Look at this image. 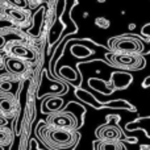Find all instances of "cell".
Masks as SVG:
<instances>
[{
  "label": "cell",
  "instance_id": "1",
  "mask_svg": "<svg viewBox=\"0 0 150 150\" xmlns=\"http://www.w3.org/2000/svg\"><path fill=\"white\" fill-rule=\"evenodd\" d=\"M76 137L73 132L67 129H59V128H52L47 130L46 140L49 141L52 145L58 146L59 149L71 148L75 142H76Z\"/></svg>",
  "mask_w": 150,
  "mask_h": 150
},
{
  "label": "cell",
  "instance_id": "2",
  "mask_svg": "<svg viewBox=\"0 0 150 150\" xmlns=\"http://www.w3.org/2000/svg\"><path fill=\"white\" fill-rule=\"evenodd\" d=\"M111 47L113 50L117 52H122V53H140L142 52V44L138 38L136 37H129V36H120V37H115L109 41Z\"/></svg>",
  "mask_w": 150,
  "mask_h": 150
},
{
  "label": "cell",
  "instance_id": "3",
  "mask_svg": "<svg viewBox=\"0 0 150 150\" xmlns=\"http://www.w3.org/2000/svg\"><path fill=\"white\" fill-rule=\"evenodd\" d=\"M111 62L113 66H120V67L127 69H142L145 65V61L137 54H128V53H121V54H112Z\"/></svg>",
  "mask_w": 150,
  "mask_h": 150
},
{
  "label": "cell",
  "instance_id": "4",
  "mask_svg": "<svg viewBox=\"0 0 150 150\" xmlns=\"http://www.w3.org/2000/svg\"><path fill=\"white\" fill-rule=\"evenodd\" d=\"M47 122L54 128L59 129H74L78 127V121L75 116L70 112H58V113H52L47 117Z\"/></svg>",
  "mask_w": 150,
  "mask_h": 150
},
{
  "label": "cell",
  "instance_id": "5",
  "mask_svg": "<svg viewBox=\"0 0 150 150\" xmlns=\"http://www.w3.org/2000/svg\"><path fill=\"white\" fill-rule=\"evenodd\" d=\"M96 134H98V137L100 138L101 141H117L121 138V132H120L119 128L113 124L99 127Z\"/></svg>",
  "mask_w": 150,
  "mask_h": 150
},
{
  "label": "cell",
  "instance_id": "6",
  "mask_svg": "<svg viewBox=\"0 0 150 150\" xmlns=\"http://www.w3.org/2000/svg\"><path fill=\"white\" fill-rule=\"evenodd\" d=\"M16 111V105L13 98L11 95H0V113L5 117L13 115Z\"/></svg>",
  "mask_w": 150,
  "mask_h": 150
},
{
  "label": "cell",
  "instance_id": "7",
  "mask_svg": "<svg viewBox=\"0 0 150 150\" xmlns=\"http://www.w3.org/2000/svg\"><path fill=\"white\" fill-rule=\"evenodd\" d=\"M7 69L11 74H23L26 69V65L20 58H9L7 61Z\"/></svg>",
  "mask_w": 150,
  "mask_h": 150
},
{
  "label": "cell",
  "instance_id": "8",
  "mask_svg": "<svg viewBox=\"0 0 150 150\" xmlns=\"http://www.w3.org/2000/svg\"><path fill=\"white\" fill-rule=\"evenodd\" d=\"M127 130H134V129H144L146 132V134L150 137V117H145V119L141 120H134L130 124H127Z\"/></svg>",
  "mask_w": 150,
  "mask_h": 150
},
{
  "label": "cell",
  "instance_id": "9",
  "mask_svg": "<svg viewBox=\"0 0 150 150\" xmlns=\"http://www.w3.org/2000/svg\"><path fill=\"white\" fill-rule=\"evenodd\" d=\"M11 53L17 58H24V59H32L34 57L33 53L28 49V47L23 46V45H15L13 47H11Z\"/></svg>",
  "mask_w": 150,
  "mask_h": 150
},
{
  "label": "cell",
  "instance_id": "10",
  "mask_svg": "<svg viewBox=\"0 0 150 150\" xmlns=\"http://www.w3.org/2000/svg\"><path fill=\"white\" fill-rule=\"evenodd\" d=\"M63 100L61 98H58V96H50L49 99H47V101L45 103V108L42 107V112H54V111H58V109L61 108V105H62Z\"/></svg>",
  "mask_w": 150,
  "mask_h": 150
},
{
  "label": "cell",
  "instance_id": "11",
  "mask_svg": "<svg viewBox=\"0 0 150 150\" xmlns=\"http://www.w3.org/2000/svg\"><path fill=\"white\" fill-rule=\"evenodd\" d=\"M75 95L78 96V98L80 99V100H83V101H87L88 104H91V105H93V108H103L105 104H100L98 100H93L92 99V95H90L88 92H86V91H83V90H76L75 91Z\"/></svg>",
  "mask_w": 150,
  "mask_h": 150
},
{
  "label": "cell",
  "instance_id": "12",
  "mask_svg": "<svg viewBox=\"0 0 150 150\" xmlns=\"http://www.w3.org/2000/svg\"><path fill=\"white\" fill-rule=\"evenodd\" d=\"M71 54L76 58H87L93 54V50L88 49L87 46H83V45H74L71 47Z\"/></svg>",
  "mask_w": 150,
  "mask_h": 150
},
{
  "label": "cell",
  "instance_id": "13",
  "mask_svg": "<svg viewBox=\"0 0 150 150\" xmlns=\"http://www.w3.org/2000/svg\"><path fill=\"white\" fill-rule=\"evenodd\" d=\"M65 28H66V25L63 23H61V21H57V23L54 24L52 32H50V36H49V42L50 44H54V42L59 38L61 33L63 32V29Z\"/></svg>",
  "mask_w": 150,
  "mask_h": 150
},
{
  "label": "cell",
  "instance_id": "14",
  "mask_svg": "<svg viewBox=\"0 0 150 150\" xmlns=\"http://www.w3.org/2000/svg\"><path fill=\"white\" fill-rule=\"evenodd\" d=\"M122 145L117 141H103L99 144L98 150H122Z\"/></svg>",
  "mask_w": 150,
  "mask_h": 150
},
{
  "label": "cell",
  "instance_id": "15",
  "mask_svg": "<svg viewBox=\"0 0 150 150\" xmlns=\"http://www.w3.org/2000/svg\"><path fill=\"white\" fill-rule=\"evenodd\" d=\"M12 141V133L8 128L0 127V146H7Z\"/></svg>",
  "mask_w": 150,
  "mask_h": 150
},
{
  "label": "cell",
  "instance_id": "16",
  "mask_svg": "<svg viewBox=\"0 0 150 150\" xmlns=\"http://www.w3.org/2000/svg\"><path fill=\"white\" fill-rule=\"evenodd\" d=\"M59 74H61V76H63L65 79H67V80H75L78 78L75 70H73L70 66H63V67H61Z\"/></svg>",
  "mask_w": 150,
  "mask_h": 150
},
{
  "label": "cell",
  "instance_id": "17",
  "mask_svg": "<svg viewBox=\"0 0 150 150\" xmlns=\"http://www.w3.org/2000/svg\"><path fill=\"white\" fill-rule=\"evenodd\" d=\"M9 13H11V16H12L16 21H25L26 20V13L23 12V11L13 9V11H9Z\"/></svg>",
  "mask_w": 150,
  "mask_h": 150
},
{
  "label": "cell",
  "instance_id": "18",
  "mask_svg": "<svg viewBox=\"0 0 150 150\" xmlns=\"http://www.w3.org/2000/svg\"><path fill=\"white\" fill-rule=\"evenodd\" d=\"M95 24H96V26H99V28L107 29L109 26V20L105 17H98V18H95Z\"/></svg>",
  "mask_w": 150,
  "mask_h": 150
},
{
  "label": "cell",
  "instance_id": "19",
  "mask_svg": "<svg viewBox=\"0 0 150 150\" xmlns=\"http://www.w3.org/2000/svg\"><path fill=\"white\" fill-rule=\"evenodd\" d=\"M8 3H11L12 5L17 8H25L26 7V0H8Z\"/></svg>",
  "mask_w": 150,
  "mask_h": 150
},
{
  "label": "cell",
  "instance_id": "20",
  "mask_svg": "<svg viewBox=\"0 0 150 150\" xmlns=\"http://www.w3.org/2000/svg\"><path fill=\"white\" fill-rule=\"evenodd\" d=\"M65 7H66V1H65V0H59V1H58V5H57V13H58V16L62 15V12L65 11Z\"/></svg>",
  "mask_w": 150,
  "mask_h": 150
},
{
  "label": "cell",
  "instance_id": "21",
  "mask_svg": "<svg viewBox=\"0 0 150 150\" xmlns=\"http://www.w3.org/2000/svg\"><path fill=\"white\" fill-rule=\"evenodd\" d=\"M11 88H12V86H11V83H8V82H1L0 83V90L1 91H11Z\"/></svg>",
  "mask_w": 150,
  "mask_h": 150
},
{
  "label": "cell",
  "instance_id": "22",
  "mask_svg": "<svg viewBox=\"0 0 150 150\" xmlns=\"http://www.w3.org/2000/svg\"><path fill=\"white\" fill-rule=\"evenodd\" d=\"M5 125H7V117L0 113V127H5Z\"/></svg>",
  "mask_w": 150,
  "mask_h": 150
},
{
  "label": "cell",
  "instance_id": "23",
  "mask_svg": "<svg viewBox=\"0 0 150 150\" xmlns=\"http://www.w3.org/2000/svg\"><path fill=\"white\" fill-rule=\"evenodd\" d=\"M149 86H150V75H149L148 78H146L145 80H144V83H142V87H144V88H148Z\"/></svg>",
  "mask_w": 150,
  "mask_h": 150
},
{
  "label": "cell",
  "instance_id": "24",
  "mask_svg": "<svg viewBox=\"0 0 150 150\" xmlns=\"http://www.w3.org/2000/svg\"><path fill=\"white\" fill-rule=\"evenodd\" d=\"M134 28H136V24H130V25H129V29H130V30H133Z\"/></svg>",
  "mask_w": 150,
  "mask_h": 150
},
{
  "label": "cell",
  "instance_id": "25",
  "mask_svg": "<svg viewBox=\"0 0 150 150\" xmlns=\"http://www.w3.org/2000/svg\"><path fill=\"white\" fill-rule=\"evenodd\" d=\"M0 75H1V76L3 75H8V73H5V71H0Z\"/></svg>",
  "mask_w": 150,
  "mask_h": 150
},
{
  "label": "cell",
  "instance_id": "26",
  "mask_svg": "<svg viewBox=\"0 0 150 150\" xmlns=\"http://www.w3.org/2000/svg\"><path fill=\"white\" fill-rule=\"evenodd\" d=\"M83 17H88V12H84V13H83Z\"/></svg>",
  "mask_w": 150,
  "mask_h": 150
},
{
  "label": "cell",
  "instance_id": "27",
  "mask_svg": "<svg viewBox=\"0 0 150 150\" xmlns=\"http://www.w3.org/2000/svg\"><path fill=\"white\" fill-rule=\"evenodd\" d=\"M98 1H99V3H104V1H105V0H98Z\"/></svg>",
  "mask_w": 150,
  "mask_h": 150
}]
</instances>
